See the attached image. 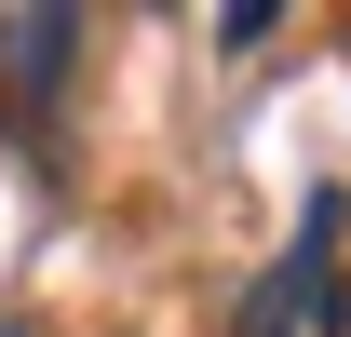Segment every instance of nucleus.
I'll return each mask as SVG.
<instances>
[{
    "label": "nucleus",
    "instance_id": "1",
    "mask_svg": "<svg viewBox=\"0 0 351 337\" xmlns=\"http://www.w3.org/2000/svg\"><path fill=\"white\" fill-rule=\"evenodd\" d=\"M324 229H338V203H311L298 256H284V270L243 297V337H298V310H311V324H338V297H324Z\"/></svg>",
    "mask_w": 351,
    "mask_h": 337
},
{
    "label": "nucleus",
    "instance_id": "2",
    "mask_svg": "<svg viewBox=\"0 0 351 337\" xmlns=\"http://www.w3.org/2000/svg\"><path fill=\"white\" fill-rule=\"evenodd\" d=\"M68 54H82V14H0V68H14V95H54Z\"/></svg>",
    "mask_w": 351,
    "mask_h": 337
}]
</instances>
